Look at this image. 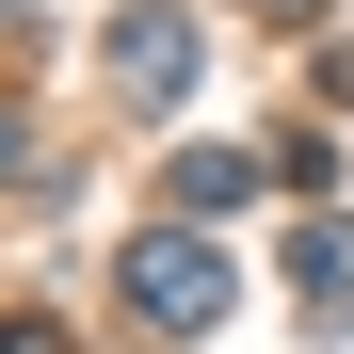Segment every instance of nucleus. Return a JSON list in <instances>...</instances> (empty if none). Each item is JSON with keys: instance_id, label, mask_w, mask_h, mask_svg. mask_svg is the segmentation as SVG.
Instances as JSON below:
<instances>
[{"instance_id": "1", "label": "nucleus", "mask_w": 354, "mask_h": 354, "mask_svg": "<svg viewBox=\"0 0 354 354\" xmlns=\"http://www.w3.org/2000/svg\"><path fill=\"white\" fill-rule=\"evenodd\" d=\"M129 290H145V322H177V338H194V322H225V258H209V242H177V225L129 258Z\"/></svg>"}, {"instance_id": "2", "label": "nucleus", "mask_w": 354, "mask_h": 354, "mask_svg": "<svg viewBox=\"0 0 354 354\" xmlns=\"http://www.w3.org/2000/svg\"><path fill=\"white\" fill-rule=\"evenodd\" d=\"M113 81H129V97H177V81H194V17H129V32H113Z\"/></svg>"}, {"instance_id": "3", "label": "nucleus", "mask_w": 354, "mask_h": 354, "mask_svg": "<svg viewBox=\"0 0 354 354\" xmlns=\"http://www.w3.org/2000/svg\"><path fill=\"white\" fill-rule=\"evenodd\" d=\"M0 354H48V338H32V322H17V338H0Z\"/></svg>"}]
</instances>
